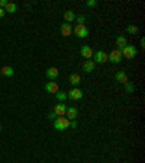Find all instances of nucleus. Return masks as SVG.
Masks as SVG:
<instances>
[{
    "label": "nucleus",
    "instance_id": "nucleus-1",
    "mask_svg": "<svg viewBox=\"0 0 145 163\" xmlns=\"http://www.w3.org/2000/svg\"><path fill=\"white\" fill-rule=\"evenodd\" d=\"M54 128L57 131H65L67 128H70V121L64 117H58L54 121Z\"/></svg>",
    "mask_w": 145,
    "mask_h": 163
},
{
    "label": "nucleus",
    "instance_id": "nucleus-2",
    "mask_svg": "<svg viewBox=\"0 0 145 163\" xmlns=\"http://www.w3.org/2000/svg\"><path fill=\"white\" fill-rule=\"evenodd\" d=\"M119 51L122 53V57H125V58H135L136 54H138V50L134 45H126V47H123Z\"/></svg>",
    "mask_w": 145,
    "mask_h": 163
},
{
    "label": "nucleus",
    "instance_id": "nucleus-3",
    "mask_svg": "<svg viewBox=\"0 0 145 163\" xmlns=\"http://www.w3.org/2000/svg\"><path fill=\"white\" fill-rule=\"evenodd\" d=\"M74 34L78 36V38H86V36L90 34V31H89V28L86 25H77L74 28Z\"/></svg>",
    "mask_w": 145,
    "mask_h": 163
},
{
    "label": "nucleus",
    "instance_id": "nucleus-4",
    "mask_svg": "<svg viewBox=\"0 0 145 163\" xmlns=\"http://www.w3.org/2000/svg\"><path fill=\"white\" fill-rule=\"evenodd\" d=\"M108 61L115 63V64H119V63L122 61V53H121L119 50H113V51L108 55Z\"/></svg>",
    "mask_w": 145,
    "mask_h": 163
},
{
    "label": "nucleus",
    "instance_id": "nucleus-5",
    "mask_svg": "<svg viewBox=\"0 0 145 163\" xmlns=\"http://www.w3.org/2000/svg\"><path fill=\"white\" fill-rule=\"evenodd\" d=\"M67 98L71 99V101H78V99L83 98V92L80 91L78 88H74V89H71V91L67 93Z\"/></svg>",
    "mask_w": 145,
    "mask_h": 163
},
{
    "label": "nucleus",
    "instance_id": "nucleus-6",
    "mask_svg": "<svg viewBox=\"0 0 145 163\" xmlns=\"http://www.w3.org/2000/svg\"><path fill=\"white\" fill-rule=\"evenodd\" d=\"M93 57H94V63L103 64L108 61V54L105 51H96V53H93Z\"/></svg>",
    "mask_w": 145,
    "mask_h": 163
},
{
    "label": "nucleus",
    "instance_id": "nucleus-7",
    "mask_svg": "<svg viewBox=\"0 0 145 163\" xmlns=\"http://www.w3.org/2000/svg\"><path fill=\"white\" fill-rule=\"evenodd\" d=\"M65 115H67V120H68V121H72V120H75V118H77L78 111H77L75 106H68L67 111H65Z\"/></svg>",
    "mask_w": 145,
    "mask_h": 163
},
{
    "label": "nucleus",
    "instance_id": "nucleus-8",
    "mask_svg": "<svg viewBox=\"0 0 145 163\" xmlns=\"http://www.w3.org/2000/svg\"><path fill=\"white\" fill-rule=\"evenodd\" d=\"M80 54L83 55L84 58H89V60H90L91 57H93V50H91L90 45H84V47H81Z\"/></svg>",
    "mask_w": 145,
    "mask_h": 163
},
{
    "label": "nucleus",
    "instance_id": "nucleus-9",
    "mask_svg": "<svg viewBox=\"0 0 145 163\" xmlns=\"http://www.w3.org/2000/svg\"><path fill=\"white\" fill-rule=\"evenodd\" d=\"M65 111H67V105H64L62 102H60L58 105H55V108H54V112L58 117H64L65 115Z\"/></svg>",
    "mask_w": 145,
    "mask_h": 163
},
{
    "label": "nucleus",
    "instance_id": "nucleus-10",
    "mask_svg": "<svg viewBox=\"0 0 145 163\" xmlns=\"http://www.w3.org/2000/svg\"><path fill=\"white\" fill-rule=\"evenodd\" d=\"M47 77L50 79V80H55L57 77H58V74H60V72H58V69H55V67H50L48 70H47Z\"/></svg>",
    "mask_w": 145,
    "mask_h": 163
},
{
    "label": "nucleus",
    "instance_id": "nucleus-11",
    "mask_svg": "<svg viewBox=\"0 0 145 163\" xmlns=\"http://www.w3.org/2000/svg\"><path fill=\"white\" fill-rule=\"evenodd\" d=\"M60 31H61V34H62L64 36H68V35H71L72 28H71V25H70V23H62V25H61V28H60Z\"/></svg>",
    "mask_w": 145,
    "mask_h": 163
},
{
    "label": "nucleus",
    "instance_id": "nucleus-12",
    "mask_svg": "<svg viewBox=\"0 0 145 163\" xmlns=\"http://www.w3.org/2000/svg\"><path fill=\"white\" fill-rule=\"evenodd\" d=\"M45 91L48 92V93H57V92L60 91V89H58V85H57V83H55V82H50V83H47V85H45Z\"/></svg>",
    "mask_w": 145,
    "mask_h": 163
},
{
    "label": "nucleus",
    "instance_id": "nucleus-13",
    "mask_svg": "<svg viewBox=\"0 0 145 163\" xmlns=\"http://www.w3.org/2000/svg\"><path fill=\"white\" fill-rule=\"evenodd\" d=\"M94 66H96L94 61L87 60V61H84V64H83V70H84L86 73H91L93 70H94Z\"/></svg>",
    "mask_w": 145,
    "mask_h": 163
},
{
    "label": "nucleus",
    "instance_id": "nucleus-14",
    "mask_svg": "<svg viewBox=\"0 0 145 163\" xmlns=\"http://www.w3.org/2000/svg\"><path fill=\"white\" fill-rule=\"evenodd\" d=\"M0 73H1L3 76H6V77H12V76L15 74V70H13L12 67H9V66H3V67L0 69Z\"/></svg>",
    "mask_w": 145,
    "mask_h": 163
},
{
    "label": "nucleus",
    "instance_id": "nucleus-15",
    "mask_svg": "<svg viewBox=\"0 0 145 163\" xmlns=\"http://www.w3.org/2000/svg\"><path fill=\"white\" fill-rule=\"evenodd\" d=\"M115 79H116V82H119V83H126L128 82V76L125 72H118L116 73V76H115Z\"/></svg>",
    "mask_w": 145,
    "mask_h": 163
},
{
    "label": "nucleus",
    "instance_id": "nucleus-16",
    "mask_svg": "<svg viewBox=\"0 0 145 163\" xmlns=\"http://www.w3.org/2000/svg\"><path fill=\"white\" fill-rule=\"evenodd\" d=\"M116 45L119 47L118 50H122L123 47H126V45H128L126 38H125V36H123V35H119V36H118V38H116Z\"/></svg>",
    "mask_w": 145,
    "mask_h": 163
},
{
    "label": "nucleus",
    "instance_id": "nucleus-17",
    "mask_svg": "<svg viewBox=\"0 0 145 163\" xmlns=\"http://www.w3.org/2000/svg\"><path fill=\"white\" fill-rule=\"evenodd\" d=\"M64 19H65V23H70L72 20H75V13L72 10H67L64 13Z\"/></svg>",
    "mask_w": 145,
    "mask_h": 163
},
{
    "label": "nucleus",
    "instance_id": "nucleus-18",
    "mask_svg": "<svg viewBox=\"0 0 145 163\" xmlns=\"http://www.w3.org/2000/svg\"><path fill=\"white\" fill-rule=\"evenodd\" d=\"M70 83H71L72 86H78V85L81 83V77H80L78 74H75V73H74V74L70 76Z\"/></svg>",
    "mask_w": 145,
    "mask_h": 163
},
{
    "label": "nucleus",
    "instance_id": "nucleus-19",
    "mask_svg": "<svg viewBox=\"0 0 145 163\" xmlns=\"http://www.w3.org/2000/svg\"><path fill=\"white\" fill-rule=\"evenodd\" d=\"M18 10V4L16 3H7V6L4 7V12H9V13H15Z\"/></svg>",
    "mask_w": 145,
    "mask_h": 163
},
{
    "label": "nucleus",
    "instance_id": "nucleus-20",
    "mask_svg": "<svg viewBox=\"0 0 145 163\" xmlns=\"http://www.w3.org/2000/svg\"><path fill=\"white\" fill-rule=\"evenodd\" d=\"M55 99H57V101H60V102H64V101L67 99V93H65V92L58 91L57 93H55Z\"/></svg>",
    "mask_w": 145,
    "mask_h": 163
},
{
    "label": "nucleus",
    "instance_id": "nucleus-21",
    "mask_svg": "<svg viewBox=\"0 0 145 163\" xmlns=\"http://www.w3.org/2000/svg\"><path fill=\"white\" fill-rule=\"evenodd\" d=\"M134 91H135V86H134L131 82H126V83H125V92H126V93H134Z\"/></svg>",
    "mask_w": 145,
    "mask_h": 163
},
{
    "label": "nucleus",
    "instance_id": "nucleus-22",
    "mask_svg": "<svg viewBox=\"0 0 145 163\" xmlns=\"http://www.w3.org/2000/svg\"><path fill=\"white\" fill-rule=\"evenodd\" d=\"M126 31L129 34H138V26H134V25H128Z\"/></svg>",
    "mask_w": 145,
    "mask_h": 163
},
{
    "label": "nucleus",
    "instance_id": "nucleus-23",
    "mask_svg": "<svg viewBox=\"0 0 145 163\" xmlns=\"http://www.w3.org/2000/svg\"><path fill=\"white\" fill-rule=\"evenodd\" d=\"M75 20H77V25H84L86 18H84L83 15H78V16H75Z\"/></svg>",
    "mask_w": 145,
    "mask_h": 163
},
{
    "label": "nucleus",
    "instance_id": "nucleus-24",
    "mask_svg": "<svg viewBox=\"0 0 145 163\" xmlns=\"http://www.w3.org/2000/svg\"><path fill=\"white\" fill-rule=\"evenodd\" d=\"M86 4H87L89 7H94V6L97 4V1H96V0H89V1H86Z\"/></svg>",
    "mask_w": 145,
    "mask_h": 163
},
{
    "label": "nucleus",
    "instance_id": "nucleus-25",
    "mask_svg": "<svg viewBox=\"0 0 145 163\" xmlns=\"http://www.w3.org/2000/svg\"><path fill=\"white\" fill-rule=\"evenodd\" d=\"M7 3H9V1H6V0H0V9L6 7V6H7Z\"/></svg>",
    "mask_w": 145,
    "mask_h": 163
},
{
    "label": "nucleus",
    "instance_id": "nucleus-26",
    "mask_svg": "<svg viewBox=\"0 0 145 163\" xmlns=\"http://www.w3.org/2000/svg\"><path fill=\"white\" fill-rule=\"evenodd\" d=\"M55 117H57V114H55L54 111H52V112H50V115H48V118H50V120H55Z\"/></svg>",
    "mask_w": 145,
    "mask_h": 163
},
{
    "label": "nucleus",
    "instance_id": "nucleus-27",
    "mask_svg": "<svg viewBox=\"0 0 145 163\" xmlns=\"http://www.w3.org/2000/svg\"><path fill=\"white\" fill-rule=\"evenodd\" d=\"M70 127H71V128H75V127H77V121H75V120L70 121Z\"/></svg>",
    "mask_w": 145,
    "mask_h": 163
},
{
    "label": "nucleus",
    "instance_id": "nucleus-28",
    "mask_svg": "<svg viewBox=\"0 0 145 163\" xmlns=\"http://www.w3.org/2000/svg\"><path fill=\"white\" fill-rule=\"evenodd\" d=\"M4 15H6V12H4V9H0V19L3 18Z\"/></svg>",
    "mask_w": 145,
    "mask_h": 163
},
{
    "label": "nucleus",
    "instance_id": "nucleus-29",
    "mask_svg": "<svg viewBox=\"0 0 145 163\" xmlns=\"http://www.w3.org/2000/svg\"><path fill=\"white\" fill-rule=\"evenodd\" d=\"M141 47H145V39H144V38L141 39Z\"/></svg>",
    "mask_w": 145,
    "mask_h": 163
},
{
    "label": "nucleus",
    "instance_id": "nucleus-30",
    "mask_svg": "<svg viewBox=\"0 0 145 163\" xmlns=\"http://www.w3.org/2000/svg\"><path fill=\"white\" fill-rule=\"evenodd\" d=\"M0 131H1V125H0Z\"/></svg>",
    "mask_w": 145,
    "mask_h": 163
},
{
    "label": "nucleus",
    "instance_id": "nucleus-31",
    "mask_svg": "<svg viewBox=\"0 0 145 163\" xmlns=\"http://www.w3.org/2000/svg\"><path fill=\"white\" fill-rule=\"evenodd\" d=\"M0 76H1V73H0Z\"/></svg>",
    "mask_w": 145,
    "mask_h": 163
}]
</instances>
